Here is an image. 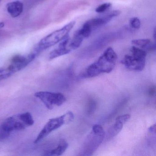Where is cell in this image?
<instances>
[{
  "instance_id": "cell-1",
  "label": "cell",
  "mask_w": 156,
  "mask_h": 156,
  "mask_svg": "<svg viewBox=\"0 0 156 156\" xmlns=\"http://www.w3.org/2000/svg\"><path fill=\"white\" fill-rule=\"evenodd\" d=\"M118 56L113 48L108 47L94 62L88 66L86 77H94L101 74L111 73L116 66Z\"/></svg>"
},
{
  "instance_id": "cell-2",
  "label": "cell",
  "mask_w": 156,
  "mask_h": 156,
  "mask_svg": "<svg viewBox=\"0 0 156 156\" xmlns=\"http://www.w3.org/2000/svg\"><path fill=\"white\" fill-rule=\"evenodd\" d=\"M33 117L29 112L20 113L6 119L0 126V136L7 137L16 130L25 129L34 124Z\"/></svg>"
},
{
  "instance_id": "cell-3",
  "label": "cell",
  "mask_w": 156,
  "mask_h": 156,
  "mask_svg": "<svg viewBox=\"0 0 156 156\" xmlns=\"http://www.w3.org/2000/svg\"><path fill=\"white\" fill-rule=\"evenodd\" d=\"M105 132L101 125L96 124L83 143L79 155L90 156L98 148L104 140Z\"/></svg>"
},
{
  "instance_id": "cell-4",
  "label": "cell",
  "mask_w": 156,
  "mask_h": 156,
  "mask_svg": "<svg viewBox=\"0 0 156 156\" xmlns=\"http://www.w3.org/2000/svg\"><path fill=\"white\" fill-rule=\"evenodd\" d=\"M75 23V21L71 22L61 29L56 30L45 36L40 41L34 52L38 55L42 51L62 41L65 38L69 36V33L73 28Z\"/></svg>"
},
{
  "instance_id": "cell-5",
  "label": "cell",
  "mask_w": 156,
  "mask_h": 156,
  "mask_svg": "<svg viewBox=\"0 0 156 156\" xmlns=\"http://www.w3.org/2000/svg\"><path fill=\"white\" fill-rule=\"evenodd\" d=\"M131 55L124 56L121 62L126 68L132 71L141 72L145 68L147 53L136 46L130 49Z\"/></svg>"
},
{
  "instance_id": "cell-6",
  "label": "cell",
  "mask_w": 156,
  "mask_h": 156,
  "mask_svg": "<svg viewBox=\"0 0 156 156\" xmlns=\"http://www.w3.org/2000/svg\"><path fill=\"white\" fill-rule=\"evenodd\" d=\"M74 119V115L72 111H69L62 115L49 119L44 125L42 129L34 141V143H38L50 133L63 125L72 122Z\"/></svg>"
},
{
  "instance_id": "cell-7",
  "label": "cell",
  "mask_w": 156,
  "mask_h": 156,
  "mask_svg": "<svg viewBox=\"0 0 156 156\" xmlns=\"http://www.w3.org/2000/svg\"><path fill=\"white\" fill-rule=\"evenodd\" d=\"M48 109L51 110L55 107L60 106L66 101V97L62 93L48 91H40L34 94Z\"/></svg>"
},
{
  "instance_id": "cell-8",
  "label": "cell",
  "mask_w": 156,
  "mask_h": 156,
  "mask_svg": "<svg viewBox=\"0 0 156 156\" xmlns=\"http://www.w3.org/2000/svg\"><path fill=\"white\" fill-rule=\"evenodd\" d=\"M37 54L35 52L31 53L27 55H16L12 59L8 68L13 74L25 68L30 63Z\"/></svg>"
},
{
  "instance_id": "cell-9",
  "label": "cell",
  "mask_w": 156,
  "mask_h": 156,
  "mask_svg": "<svg viewBox=\"0 0 156 156\" xmlns=\"http://www.w3.org/2000/svg\"><path fill=\"white\" fill-rule=\"evenodd\" d=\"M75 50L71 38L67 36L60 43L58 47L52 51L49 55V59L53 60L57 57L66 55Z\"/></svg>"
},
{
  "instance_id": "cell-10",
  "label": "cell",
  "mask_w": 156,
  "mask_h": 156,
  "mask_svg": "<svg viewBox=\"0 0 156 156\" xmlns=\"http://www.w3.org/2000/svg\"><path fill=\"white\" fill-rule=\"evenodd\" d=\"M120 13L121 12L120 11H113L103 17L94 18L88 20L86 23L89 26L92 31H93L108 23L112 19L119 16Z\"/></svg>"
},
{
  "instance_id": "cell-11",
  "label": "cell",
  "mask_w": 156,
  "mask_h": 156,
  "mask_svg": "<svg viewBox=\"0 0 156 156\" xmlns=\"http://www.w3.org/2000/svg\"><path fill=\"white\" fill-rule=\"evenodd\" d=\"M130 118V115L129 114L121 115L117 117L115 123L107 131L106 137L107 139H110L118 134L123 128L124 125L129 120Z\"/></svg>"
},
{
  "instance_id": "cell-12",
  "label": "cell",
  "mask_w": 156,
  "mask_h": 156,
  "mask_svg": "<svg viewBox=\"0 0 156 156\" xmlns=\"http://www.w3.org/2000/svg\"><path fill=\"white\" fill-rule=\"evenodd\" d=\"M6 7L7 11L13 18L19 17L23 11V4L18 1L8 3Z\"/></svg>"
},
{
  "instance_id": "cell-13",
  "label": "cell",
  "mask_w": 156,
  "mask_h": 156,
  "mask_svg": "<svg viewBox=\"0 0 156 156\" xmlns=\"http://www.w3.org/2000/svg\"><path fill=\"white\" fill-rule=\"evenodd\" d=\"M68 147V143L64 139L60 140L57 146L54 148L46 151L44 155L46 156H60L62 155Z\"/></svg>"
},
{
  "instance_id": "cell-14",
  "label": "cell",
  "mask_w": 156,
  "mask_h": 156,
  "mask_svg": "<svg viewBox=\"0 0 156 156\" xmlns=\"http://www.w3.org/2000/svg\"><path fill=\"white\" fill-rule=\"evenodd\" d=\"M131 43L134 46L143 49H152L153 46L151 45V41L149 39H136L132 41Z\"/></svg>"
},
{
  "instance_id": "cell-15",
  "label": "cell",
  "mask_w": 156,
  "mask_h": 156,
  "mask_svg": "<svg viewBox=\"0 0 156 156\" xmlns=\"http://www.w3.org/2000/svg\"><path fill=\"white\" fill-rule=\"evenodd\" d=\"M13 74L8 67L0 68V81L7 79Z\"/></svg>"
},
{
  "instance_id": "cell-16",
  "label": "cell",
  "mask_w": 156,
  "mask_h": 156,
  "mask_svg": "<svg viewBox=\"0 0 156 156\" xmlns=\"http://www.w3.org/2000/svg\"><path fill=\"white\" fill-rule=\"evenodd\" d=\"M111 4L109 2L103 3L101 4L96 9V12L98 13H102L105 12L111 7Z\"/></svg>"
},
{
  "instance_id": "cell-17",
  "label": "cell",
  "mask_w": 156,
  "mask_h": 156,
  "mask_svg": "<svg viewBox=\"0 0 156 156\" xmlns=\"http://www.w3.org/2000/svg\"><path fill=\"white\" fill-rule=\"evenodd\" d=\"M129 25L131 28L135 30H138L140 27V21L136 17L131 18L129 20Z\"/></svg>"
},
{
  "instance_id": "cell-18",
  "label": "cell",
  "mask_w": 156,
  "mask_h": 156,
  "mask_svg": "<svg viewBox=\"0 0 156 156\" xmlns=\"http://www.w3.org/2000/svg\"><path fill=\"white\" fill-rule=\"evenodd\" d=\"M5 26V23L4 22H0V30L3 28Z\"/></svg>"
},
{
  "instance_id": "cell-19",
  "label": "cell",
  "mask_w": 156,
  "mask_h": 156,
  "mask_svg": "<svg viewBox=\"0 0 156 156\" xmlns=\"http://www.w3.org/2000/svg\"><path fill=\"white\" fill-rule=\"evenodd\" d=\"M153 37H154V40L156 39V29H154V32H153Z\"/></svg>"
},
{
  "instance_id": "cell-20",
  "label": "cell",
  "mask_w": 156,
  "mask_h": 156,
  "mask_svg": "<svg viewBox=\"0 0 156 156\" xmlns=\"http://www.w3.org/2000/svg\"><path fill=\"white\" fill-rule=\"evenodd\" d=\"M1 1V0H0V2Z\"/></svg>"
}]
</instances>
